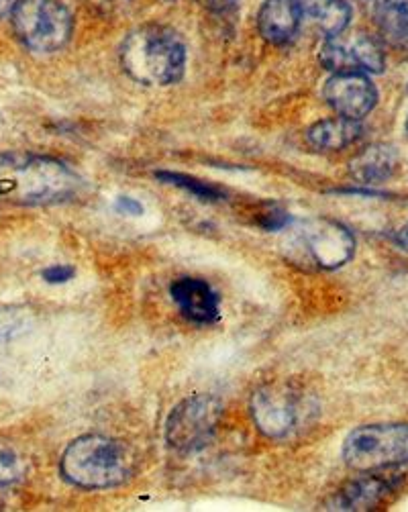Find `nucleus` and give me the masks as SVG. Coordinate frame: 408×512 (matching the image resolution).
I'll list each match as a JSON object with an SVG mask.
<instances>
[{"instance_id":"obj_25","label":"nucleus","mask_w":408,"mask_h":512,"mask_svg":"<svg viewBox=\"0 0 408 512\" xmlns=\"http://www.w3.org/2000/svg\"><path fill=\"white\" fill-rule=\"evenodd\" d=\"M396 243H398L404 251H408V223L396 233Z\"/></svg>"},{"instance_id":"obj_3","label":"nucleus","mask_w":408,"mask_h":512,"mask_svg":"<svg viewBox=\"0 0 408 512\" xmlns=\"http://www.w3.org/2000/svg\"><path fill=\"white\" fill-rule=\"evenodd\" d=\"M62 476L84 490H105L123 484L133 472L129 447L113 437L82 435L74 439L60 462Z\"/></svg>"},{"instance_id":"obj_10","label":"nucleus","mask_w":408,"mask_h":512,"mask_svg":"<svg viewBox=\"0 0 408 512\" xmlns=\"http://www.w3.org/2000/svg\"><path fill=\"white\" fill-rule=\"evenodd\" d=\"M323 94L337 115L353 121L370 115L378 102V90L372 80L357 72L335 74L327 80Z\"/></svg>"},{"instance_id":"obj_9","label":"nucleus","mask_w":408,"mask_h":512,"mask_svg":"<svg viewBox=\"0 0 408 512\" xmlns=\"http://www.w3.org/2000/svg\"><path fill=\"white\" fill-rule=\"evenodd\" d=\"M319 62L335 74H380L386 66L380 43L364 33H337L327 37Z\"/></svg>"},{"instance_id":"obj_24","label":"nucleus","mask_w":408,"mask_h":512,"mask_svg":"<svg viewBox=\"0 0 408 512\" xmlns=\"http://www.w3.org/2000/svg\"><path fill=\"white\" fill-rule=\"evenodd\" d=\"M17 3H19V0H0V17L11 15L13 9L17 7Z\"/></svg>"},{"instance_id":"obj_1","label":"nucleus","mask_w":408,"mask_h":512,"mask_svg":"<svg viewBox=\"0 0 408 512\" xmlns=\"http://www.w3.org/2000/svg\"><path fill=\"white\" fill-rule=\"evenodd\" d=\"M80 178L60 160L33 153H0V202L39 207L70 200Z\"/></svg>"},{"instance_id":"obj_18","label":"nucleus","mask_w":408,"mask_h":512,"mask_svg":"<svg viewBox=\"0 0 408 512\" xmlns=\"http://www.w3.org/2000/svg\"><path fill=\"white\" fill-rule=\"evenodd\" d=\"M27 464L23 453L7 439L0 437V488L23 480Z\"/></svg>"},{"instance_id":"obj_6","label":"nucleus","mask_w":408,"mask_h":512,"mask_svg":"<svg viewBox=\"0 0 408 512\" xmlns=\"http://www.w3.org/2000/svg\"><path fill=\"white\" fill-rule=\"evenodd\" d=\"M223 417V404L211 394H196L182 400L166 421V441L180 453L207 447Z\"/></svg>"},{"instance_id":"obj_14","label":"nucleus","mask_w":408,"mask_h":512,"mask_svg":"<svg viewBox=\"0 0 408 512\" xmlns=\"http://www.w3.org/2000/svg\"><path fill=\"white\" fill-rule=\"evenodd\" d=\"M300 25V15L294 0H266L258 15L260 33L270 43L290 41Z\"/></svg>"},{"instance_id":"obj_13","label":"nucleus","mask_w":408,"mask_h":512,"mask_svg":"<svg viewBox=\"0 0 408 512\" xmlns=\"http://www.w3.org/2000/svg\"><path fill=\"white\" fill-rule=\"evenodd\" d=\"M398 168V151L388 143H374L351 160L349 172L362 184H378L388 180Z\"/></svg>"},{"instance_id":"obj_19","label":"nucleus","mask_w":408,"mask_h":512,"mask_svg":"<svg viewBox=\"0 0 408 512\" xmlns=\"http://www.w3.org/2000/svg\"><path fill=\"white\" fill-rule=\"evenodd\" d=\"M158 178L162 182H168V184H174L182 190H188L192 192L194 196H198L200 200H221L223 198V190L219 186H213L209 182H202V180H196L192 176H184V174H174V172H160Z\"/></svg>"},{"instance_id":"obj_8","label":"nucleus","mask_w":408,"mask_h":512,"mask_svg":"<svg viewBox=\"0 0 408 512\" xmlns=\"http://www.w3.org/2000/svg\"><path fill=\"white\" fill-rule=\"evenodd\" d=\"M298 241L306 258L321 270H337L355 253L353 233L331 219L304 221L298 229Z\"/></svg>"},{"instance_id":"obj_22","label":"nucleus","mask_w":408,"mask_h":512,"mask_svg":"<svg viewBox=\"0 0 408 512\" xmlns=\"http://www.w3.org/2000/svg\"><path fill=\"white\" fill-rule=\"evenodd\" d=\"M74 274H76V270L72 266L56 264V266H51V268H47L43 272V280L47 284H66V282H70L74 278Z\"/></svg>"},{"instance_id":"obj_26","label":"nucleus","mask_w":408,"mask_h":512,"mask_svg":"<svg viewBox=\"0 0 408 512\" xmlns=\"http://www.w3.org/2000/svg\"><path fill=\"white\" fill-rule=\"evenodd\" d=\"M406 131H408V121H406Z\"/></svg>"},{"instance_id":"obj_12","label":"nucleus","mask_w":408,"mask_h":512,"mask_svg":"<svg viewBox=\"0 0 408 512\" xmlns=\"http://www.w3.org/2000/svg\"><path fill=\"white\" fill-rule=\"evenodd\" d=\"M394 490V484L386 478L364 476L349 482L331 500L329 510H370L386 500Z\"/></svg>"},{"instance_id":"obj_15","label":"nucleus","mask_w":408,"mask_h":512,"mask_svg":"<svg viewBox=\"0 0 408 512\" xmlns=\"http://www.w3.org/2000/svg\"><path fill=\"white\" fill-rule=\"evenodd\" d=\"M300 21L313 23L327 37L343 33L349 25L351 11L345 0H294Z\"/></svg>"},{"instance_id":"obj_11","label":"nucleus","mask_w":408,"mask_h":512,"mask_svg":"<svg viewBox=\"0 0 408 512\" xmlns=\"http://www.w3.org/2000/svg\"><path fill=\"white\" fill-rule=\"evenodd\" d=\"M170 294L188 321L209 325L219 319L221 298L209 282L198 278H180L172 284Z\"/></svg>"},{"instance_id":"obj_17","label":"nucleus","mask_w":408,"mask_h":512,"mask_svg":"<svg viewBox=\"0 0 408 512\" xmlns=\"http://www.w3.org/2000/svg\"><path fill=\"white\" fill-rule=\"evenodd\" d=\"M372 17L386 41L398 47H408V3L384 9Z\"/></svg>"},{"instance_id":"obj_21","label":"nucleus","mask_w":408,"mask_h":512,"mask_svg":"<svg viewBox=\"0 0 408 512\" xmlns=\"http://www.w3.org/2000/svg\"><path fill=\"white\" fill-rule=\"evenodd\" d=\"M198 3L209 13L223 19H233L239 11V0H198Z\"/></svg>"},{"instance_id":"obj_23","label":"nucleus","mask_w":408,"mask_h":512,"mask_svg":"<svg viewBox=\"0 0 408 512\" xmlns=\"http://www.w3.org/2000/svg\"><path fill=\"white\" fill-rule=\"evenodd\" d=\"M117 211L119 213H125V215H131V217H137L143 213V207L141 202H137L135 198H129V196H121L117 200Z\"/></svg>"},{"instance_id":"obj_16","label":"nucleus","mask_w":408,"mask_h":512,"mask_svg":"<svg viewBox=\"0 0 408 512\" xmlns=\"http://www.w3.org/2000/svg\"><path fill=\"white\" fill-rule=\"evenodd\" d=\"M362 125L360 121L345 119V117H335V119H325L315 123L309 133H306V139L315 147L323 151H337L345 149L351 143L362 137Z\"/></svg>"},{"instance_id":"obj_4","label":"nucleus","mask_w":408,"mask_h":512,"mask_svg":"<svg viewBox=\"0 0 408 512\" xmlns=\"http://www.w3.org/2000/svg\"><path fill=\"white\" fill-rule=\"evenodd\" d=\"M343 459L355 472H378L408 464V423L353 429L343 441Z\"/></svg>"},{"instance_id":"obj_5","label":"nucleus","mask_w":408,"mask_h":512,"mask_svg":"<svg viewBox=\"0 0 408 512\" xmlns=\"http://www.w3.org/2000/svg\"><path fill=\"white\" fill-rule=\"evenodd\" d=\"M11 19L21 43L35 54L62 49L72 35V15L60 0H19Z\"/></svg>"},{"instance_id":"obj_7","label":"nucleus","mask_w":408,"mask_h":512,"mask_svg":"<svg viewBox=\"0 0 408 512\" xmlns=\"http://www.w3.org/2000/svg\"><path fill=\"white\" fill-rule=\"evenodd\" d=\"M249 408L255 427L270 439L292 435L304 419V400L292 388L282 384L255 390Z\"/></svg>"},{"instance_id":"obj_20","label":"nucleus","mask_w":408,"mask_h":512,"mask_svg":"<svg viewBox=\"0 0 408 512\" xmlns=\"http://www.w3.org/2000/svg\"><path fill=\"white\" fill-rule=\"evenodd\" d=\"M31 327V315L21 306H7L0 309V341H11L21 337Z\"/></svg>"},{"instance_id":"obj_2","label":"nucleus","mask_w":408,"mask_h":512,"mask_svg":"<svg viewBox=\"0 0 408 512\" xmlns=\"http://www.w3.org/2000/svg\"><path fill=\"white\" fill-rule=\"evenodd\" d=\"M121 64L141 84H176L184 74L186 47L176 31L162 25H145L125 39Z\"/></svg>"}]
</instances>
